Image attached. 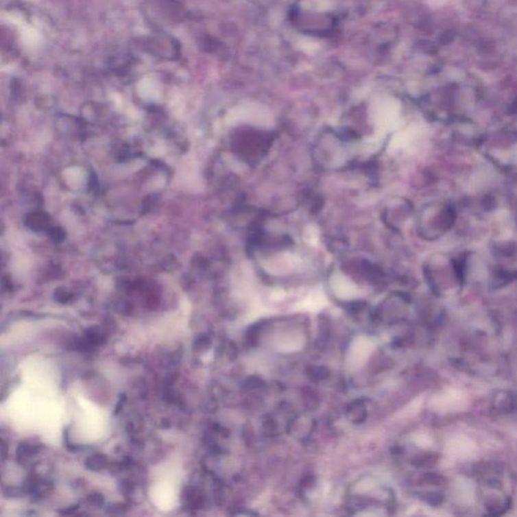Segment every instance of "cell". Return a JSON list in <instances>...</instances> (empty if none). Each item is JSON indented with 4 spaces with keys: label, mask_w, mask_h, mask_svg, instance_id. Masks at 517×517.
<instances>
[{
    "label": "cell",
    "mask_w": 517,
    "mask_h": 517,
    "mask_svg": "<svg viewBox=\"0 0 517 517\" xmlns=\"http://www.w3.org/2000/svg\"><path fill=\"white\" fill-rule=\"evenodd\" d=\"M269 264L272 265L270 268H267L269 272H277L278 274H282V273L293 268L294 258L290 257V256H284V257L279 258V260L269 263Z\"/></svg>",
    "instance_id": "obj_4"
},
{
    "label": "cell",
    "mask_w": 517,
    "mask_h": 517,
    "mask_svg": "<svg viewBox=\"0 0 517 517\" xmlns=\"http://www.w3.org/2000/svg\"><path fill=\"white\" fill-rule=\"evenodd\" d=\"M330 286L335 296L341 300H352L360 296V289L350 278L337 272L330 279Z\"/></svg>",
    "instance_id": "obj_2"
},
{
    "label": "cell",
    "mask_w": 517,
    "mask_h": 517,
    "mask_svg": "<svg viewBox=\"0 0 517 517\" xmlns=\"http://www.w3.org/2000/svg\"><path fill=\"white\" fill-rule=\"evenodd\" d=\"M326 304V298L320 291L314 292L304 301V305L309 309H320Z\"/></svg>",
    "instance_id": "obj_5"
},
{
    "label": "cell",
    "mask_w": 517,
    "mask_h": 517,
    "mask_svg": "<svg viewBox=\"0 0 517 517\" xmlns=\"http://www.w3.org/2000/svg\"><path fill=\"white\" fill-rule=\"evenodd\" d=\"M372 351H373V344L370 339L365 337L354 339L348 352V367L351 370L360 368L368 360Z\"/></svg>",
    "instance_id": "obj_1"
},
{
    "label": "cell",
    "mask_w": 517,
    "mask_h": 517,
    "mask_svg": "<svg viewBox=\"0 0 517 517\" xmlns=\"http://www.w3.org/2000/svg\"><path fill=\"white\" fill-rule=\"evenodd\" d=\"M304 339L300 333L285 332L278 335L274 339V348L278 352H292L302 349Z\"/></svg>",
    "instance_id": "obj_3"
},
{
    "label": "cell",
    "mask_w": 517,
    "mask_h": 517,
    "mask_svg": "<svg viewBox=\"0 0 517 517\" xmlns=\"http://www.w3.org/2000/svg\"><path fill=\"white\" fill-rule=\"evenodd\" d=\"M304 238L305 241H306L307 243L315 245V243H317L318 241L317 230H315V228H313V226H309V228H307L306 232H305Z\"/></svg>",
    "instance_id": "obj_6"
}]
</instances>
